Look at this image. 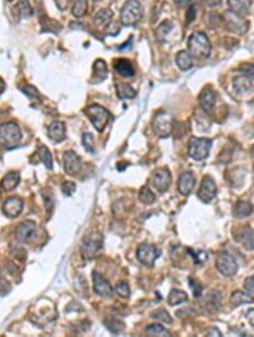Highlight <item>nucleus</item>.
I'll list each match as a JSON object with an SVG mask.
<instances>
[{
	"label": "nucleus",
	"instance_id": "1",
	"mask_svg": "<svg viewBox=\"0 0 254 337\" xmlns=\"http://www.w3.org/2000/svg\"><path fill=\"white\" fill-rule=\"evenodd\" d=\"M188 46L190 55L197 59H206L210 55L211 44L203 32H194L189 39Z\"/></svg>",
	"mask_w": 254,
	"mask_h": 337
},
{
	"label": "nucleus",
	"instance_id": "2",
	"mask_svg": "<svg viewBox=\"0 0 254 337\" xmlns=\"http://www.w3.org/2000/svg\"><path fill=\"white\" fill-rule=\"evenodd\" d=\"M143 6L138 0H128L121 10L120 20L125 26H135L143 19Z\"/></svg>",
	"mask_w": 254,
	"mask_h": 337
},
{
	"label": "nucleus",
	"instance_id": "3",
	"mask_svg": "<svg viewBox=\"0 0 254 337\" xmlns=\"http://www.w3.org/2000/svg\"><path fill=\"white\" fill-rule=\"evenodd\" d=\"M22 139L21 129L15 123H5L0 126V146L12 149L20 145Z\"/></svg>",
	"mask_w": 254,
	"mask_h": 337
},
{
	"label": "nucleus",
	"instance_id": "4",
	"mask_svg": "<svg viewBox=\"0 0 254 337\" xmlns=\"http://www.w3.org/2000/svg\"><path fill=\"white\" fill-rule=\"evenodd\" d=\"M212 141L206 138H191L189 141V156L194 160H205L211 149Z\"/></svg>",
	"mask_w": 254,
	"mask_h": 337
},
{
	"label": "nucleus",
	"instance_id": "5",
	"mask_svg": "<svg viewBox=\"0 0 254 337\" xmlns=\"http://www.w3.org/2000/svg\"><path fill=\"white\" fill-rule=\"evenodd\" d=\"M86 115L88 116L90 122H92L93 126L97 129L98 132H102L104 127L110 120V112H108L105 108H103L98 105H92L86 108Z\"/></svg>",
	"mask_w": 254,
	"mask_h": 337
},
{
	"label": "nucleus",
	"instance_id": "6",
	"mask_svg": "<svg viewBox=\"0 0 254 337\" xmlns=\"http://www.w3.org/2000/svg\"><path fill=\"white\" fill-rule=\"evenodd\" d=\"M216 268L225 277H232L238 271L236 260L232 254L221 251L216 258Z\"/></svg>",
	"mask_w": 254,
	"mask_h": 337
},
{
	"label": "nucleus",
	"instance_id": "7",
	"mask_svg": "<svg viewBox=\"0 0 254 337\" xmlns=\"http://www.w3.org/2000/svg\"><path fill=\"white\" fill-rule=\"evenodd\" d=\"M153 128L161 138H167L173 131V120L166 111H160L153 120Z\"/></svg>",
	"mask_w": 254,
	"mask_h": 337
},
{
	"label": "nucleus",
	"instance_id": "8",
	"mask_svg": "<svg viewBox=\"0 0 254 337\" xmlns=\"http://www.w3.org/2000/svg\"><path fill=\"white\" fill-rule=\"evenodd\" d=\"M224 21L230 32L238 35H243L247 32L248 22L244 20L243 16L235 14L232 11L224 13Z\"/></svg>",
	"mask_w": 254,
	"mask_h": 337
},
{
	"label": "nucleus",
	"instance_id": "9",
	"mask_svg": "<svg viewBox=\"0 0 254 337\" xmlns=\"http://www.w3.org/2000/svg\"><path fill=\"white\" fill-rule=\"evenodd\" d=\"M161 250L151 244H142L137 249V259L139 262L148 268H152L155 264L156 260L160 258Z\"/></svg>",
	"mask_w": 254,
	"mask_h": 337
},
{
	"label": "nucleus",
	"instance_id": "10",
	"mask_svg": "<svg viewBox=\"0 0 254 337\" xmlns=\"http://www.w3.org/2000/svg\"><path fill=\"white\" fill-rule=\"evenodd\" d=\"M172 182L170 170L167 168H158L152 175V184L161 193L169 190Z\"/></svg>",
	"mask_w": 254,
	"mask_h": 337
},
{
	"label": "nucleus",
	"instance_id": "11",
	"mask_svg": "<svg viewBox=\"0 0 254 337\" xmlns=\"http://www.w3.org/2000/svg\"><path fill=\"white\" fill-rule=\"evenodd\" d=\"M217 194V186L214 179L210 176H205L202 178L200 188L198 192V197L205 204H209V202L214 199Z\"/></svg>",
	"mask_w": 254,
	"mask_h": 337
},
{
	"label": "nucleus",
	"instance_id": "12",
	"mask_svg": "<svg viewBox=\"0 0 254 337\" xmlns=\"http://www.w3.org/2000/svg\"><path fill=\"white\" fill-rule=\"evenodd\" d=\"M234 239L238 242L244 249L248 251L254 250V231L250 226H243L235 233Z\"/></svg>",
	"mask_w": 254,
	"mask_h": 337
},
{
	"label": "nucleus",
	"instance_id": "13",
	"mask_svg": "<svg viewBox=\"0 0 254 337\" xmlns=\"http://www.w3.org/2000/svg\"><path fill=\"white\" fill-rule=\"evenodd\" d=\"M102 246V235L101 234H93L88 237H86L81 250L86 258H92L96 255L98 250Z\"/></svg>",
	"mask_w": 254,
	"mask_h": 337
},
{
	"label": "nucleus",
	"instance_id": "14",
	"mask_svg": "<svg viewBox=\"0 0 254 337\" xmlns=\"http://www.w3.org/2000/svg\"><path fill=\"white\" fill-rule=\"evenodd\" d=\"M63 168L70 176L77 175L81 169V161L74 151H67L63 155Z\"/></svg>",
	"mask_w": 254,
	"mask_h": 337
},
{
	"label": "nucleus",
	"instance_id": "15",
	"mask_svg": "<svg viewBox=\"0 0 254 337\" xmlns=\"http://www.w3.org/2000/svg\"><path fill=\"white\" fill-rule=\"evenodd\" d=\"M93 287L95 293L102 296V298H111L113 295V290L110 283L102 275H99L98 273L93 274Z\"/></svg>",
	"mask_w": 254,
	"mask_h": 337
},
{
	"label": "nucleus",
	"instance_id": "16",
	"mask_svg": "<svg viewBox=\"0 0 254 337\" xmlns=\"http://www.w3.org/2000/svg\"><path fill=\"white\" fill-rule=\"evenodd\" d=\"M36 231V224L32 220H26L20 224L16 228V239L21 243H26L29 242Z\"/></svg>",
	"mask_w": 254,
	"mask_h": 337
},
{
	"label": "nucleus",
	"instance_id": "17",
	"mask_svg": "<svg viewBox=\"0 0 254 337\" xmlns=\"http://www.w3.org/2000/svg\"><path fill=\"white\" fill-rule=\"evenodd\" d=\"M233 88L235 93H236L238 97H247L254 91L251 80L246 78L245 75H241L235 78L233 81Z\"/></svg>",
	"mask_w": 254,
	"mask_h": 337
},
{
	"label": "nucleus",
	"instance_id": "18",
	"mask_svg": "<svg viewBox=\"0 0 254 337\" xmlns=\"http://www.w3.org/2000/svg\"><path fill=\"white\" fill-rule=\"evenodd\" d=\"M24 202L18 197H9L3 205V213L9 218H16L23 210Z\"/></svg>",
	"mask_w": 254,
	"mask_h": 337
},
{
	"label": "nucleus",
	"instance_id": "19",
	"mask_svg": "<svg viewBox=\"0 0 254 337\" xmlns=\"http://www.w3.org/2000/svg\"><path fill=\"white\" fill-rule=\"evenodd\" d=\"M217 102V96L215 91H212L211 89H205L202 90L200 96H199V103L200 107L205 112H211L214 110Z\"/></svg>",
	"mask_w": 254,
	"mask_h": 337
},
{
	"label": "nucleus",
	"instance_id": "20",
	"mask_svg": "<svg viewBox=\"0 0 254 337\" xmlns=\"http://www.w3.org/2000/svg\"><path fill=\"white\" fill-rule=\"evenodd\" d=\"M194 185H196V177H194L193 173L191 172H185L180 175L178 187L179 192L182 195H189L191 191L193 190Z\"/></svg>",
	"mask_w": 254,
	"mask_h": 337
},
{
	"label": "nucleus",
	"instance_id": "21",
	"mask_svg": "<svg viewBox=\"0 0 254 337\" xmlns=\"http://www.w3.org/2000/svg\"><path fill=\"white\" fill-rule=\"evenodd\" d=\"M49 139L53 143H60L66 138L65 124L61 122H53L48 128Z\"/></svg>",
	"mask_w": 254,
	"mask_h": 337
},
{
	"label": "nucleus",
	"instance_id": "22",
	"mask_svg": "<svg viewBox=\"0 0 254 337\" xmlns=\"http://www.w3.org/2000/svg\"><path fill=\"white\" fill-rule=\"evenodd\" d=\"M205 305L209 313L217 312L221 305V294L218 291H210L205 299Z\"/></svg>",
	"mask_w": 254,
	"mask_h": 337
},
{
	"label": "nucleus",
	"instance_id": "23",
	"mask_svg": "<svg viewBox=\"0 0 254 337\" xmlns=\"http://www.w3.org/2000/svg\"><path fill=\"white\" fill-rule=\"evenodd\" d=\"M251 0H228L229 11L239 16L247 15L251 10Z\"/></svg>",
	"mask_w": 254,
	"mask_h": 337
},
{
	"label": "nucleus",
	"instance_id": "24",
	"mask_svg": "<svg viewBox=\"0 0 254 337\" xmlns=\"http://www.w3.org/2000/svg\"><path fill=\"white\" fill-rule=\"evenodd\" d=\"M114 70L116 73L123 76V78H133L135 75V69L130 60L124 59V58H120L114 61Z\"/></svg>",
	"mask_w": 254,
	"mask_h": 337
},
{
	"label": "nucleus",
	"instance_id": "25",
	"mask_svg": "<svg viewBox=\"0 0 254 337\" xmlns=\"http://www.w3.org/2000/svg\"><path fill=\"white\" fill-rule=\"evenodd\" d=\"M107 76V66L105 61L102 59H97L94 62L93 66V76H92V82L93 83H99L106 79Z\"/></svg>",
	"mask_w": 254,
	"mask_h": 337
},
{
	"label": "nucleus",
	"instance_id": "26",
	"mask_svg": "<svg viewBox=\"0 0 254 337\" xmlns=\"http://www.w3.org/2000/svg\"><path fill=\"white\" fill-rule=\"evenodd\" d=\"M253 213V207L248 201L241 200L238 201L236 205L234 206L233 209V216L237 219H243L246 218Z\"/></svg>",
	"mask_w": 254,
	"mask_h": 337
},
{
	"label": "nucleus",
	"instance_id": "27",
	"mask_svg": "<svg viewBox=\"0 0 254 337\" xmlns=\"http://www.w3.org/2000/svg\"><path fill=\"white\" fill-rule=\"evenodd\" d=\"M230 304L234 308L239 307L242 304H247L254 302V298L247 292H242V291H235L234 293L230 295Z\"/></svg>",
	"mask_w": 254,
	"mask_h": 337
},
{
	"label": "nucleus",
	"instance_id": "28",
	"mask_svg": "<svg viewBox=\"0 0 254 337\" xmlns=\"http://www.w3.org/2000/svg\"><path fill=\"white\" fill-rule=\"evenodd\" d=\"M21 181V176L20 174L16 173V172H12V173H8L6 176L3 178L2 181V188L5 192H9L15 188L18 183Z\"/></svg>",
	"mask_w": 254,
	"mask_h": 337
},
{
	"label": "nucleus",
	"instance_id": "29",
	"mask_svg": "<svg viewBox=\"0 0 254 337\" xmlns=\"http://www.w3.org/2000/svg\"><path fill=\"white\" fill-rule=\"evenodd\" d=\"M115 89H116L117 97H119L120 99H133L137 96L136 90L128 83L116 82Z\"/></svg>",
	"mask_w": 254,
	"mask_h": 337
},
{
	"label": "nucleus",
	"instance_id": "30",
	"mask_svg": "<svg viewBox=\"0 0 254 337\" xmlns=\"http://www.w3.org/2000/svg\"><path fill=\"white\" fill-rule=\"evenodd\" d=\"M113 17V12L110 10H103L99 11L96 16H95V25L98 29H105L111 23Z\"/></svg>",
	"mask_w": 254,
	"mask_h": 337
},
{
	"label": "nucleus",
	"instance_id": "31",
	"mask_svg": "<svg viewBox=\"0 0 254 337\" xmlns=\"http://www.w3.org/2000/svg\"><path fill=\"white\" fill-rule=\"evenodd\" d=\"M176 64L181 71H189L192 67V56L189 51L182 50L176 55Z\"/></svg>",
	"mask_w": 254,
	"mask_h": 337
},
{
	"label": "nucleus",
	"instance_id": "32",
	"mask_svg": "<svg viewBox=\"0 0 254 337\" xmlns=\"http://www.w3.org/2000/svg\"><path fill=\"white\" fill-rule=\"evenodd\" d=\"M188 300V294L184 291L181 290H172L169 295V304L170 305H179L185 302Z\"/></svg>",
	"mask_w": 254,
	"mask_h": 337
},
{
	"label": "nucleus",
	"instance_id": "33",
	"mask_svg": "<svg viewBox=\"0 0 254 337\" xmlns=\"http://www.w3.org/2000/svg\"><path fill=\"white\" fill-rule=\"evenodd\" d=\"M88 2L87 0H75L74 5H72V15L77 19L83 17L86 13H87Z\"/></svg>",
	"mask_w": 254,
	"mask_h": 337
},
{
	"label": "nucleus",
	"instance_id": "34",
	"mask_svg": "<svg viewBox=\"0 0 254 337\" xmlns=\"http://www.w3.org/2000/svg\"><path fill=\"white\" fill-rule=\"evenodd\" d=\"M38 155L40 160L45 165V167L48 169H52L53 167V159H52V155L51 152L49 151L48 148H45L43 146H41L38 150Z\"/></svg>",
	"mask_w": 254,
	"mask_h": 337
},
{
	"label": "nucleus",
	"instance_id": "35",
	"mask_svg": "<svg viewBox=\"0 0 254 337\" xmlns=\"http://www.w3.org/2000/svg\"><path fill=\"white\" fill-rule=\"evenodd\" d=\"M146 334L148 336H166L169 337L171 336V332L166 329V328L163 327L160 323H153V325H149L146 328Z\"/></svg>",
	"mask_w": 254,
	"mask_h": 337
},
{
	"label": "nucleus",
	"instance_id": "36",
	"mask_svg": "<svg viewBox=\"0 0 254 337\" xmlns=\"http://www.w3.org/2000/svg\"><path fill=\"white\" fill-rule=\"evenodd\" d=\"M172 29H173V23H172L171 21L163 22V23L158 26L156 30V37H157L158 41H163V40H165V38L169 35Z\"/></svg>",
	"mask_w": 254,
	"mask_h": 337
},
{
	"label": "nucleus",
	"instance_id": "37",
	"mask_svg": "<svg viewBox=\"0 0 254 337\" xmlns=\"http://www.w3.org/2000/svg\"><path fill=\"white\" fill-rule=\"evenodd\" d=\"M139 200L145 205H152L155 202L156 196L153 193V191H151V188L147 186H144L139 192Z\"/></svg>",
	"mask_w": 254,
	"mask_h": 337
},
{
	"label": "nucleus",
	"instance_id": "38",
	"mask_svg": "<svg viewBox=\"0 0 254 337\" xmlns=\"http://www.w3.org/2000/svg\"><path fill=\"white\" fill-rule=\"evenodd\" d=\"M151 317L155 320H160L164 323H172V318L170 313L164 309H157L155 311L151 313Z\"/></svg>",
	"mask_w": 254,
	"mask_h": 337
},
{
	"label": "nucleus",
	"instance_id": "39",
	"mask_svg": "<svg viewBox=\"0 0 254 337\" xmlns=\"http://www.w3.org/2000/svg\"><path fill=\"white\" fill-rule=\"evenodd\" d=\"M17 7H18V12H20L21 16L31 17L32 15H33V10H32L29 0H18Z\"/></svg>",
	"mask_w": 254,
	"mask_h": 337
},
{
	"label": "nucleus",
	"instance_id": "40",
	"mask_svg": "<svg viewBox=\"0 0 254 337\" xmlns=\"http://www.w3.org/2000/svg\"><path fill=\"white\" fill-rule=\"evenodd\" d=\"M105 326L113 334H120L124 329V323L120 320H115V319H110V320L105 321Z\"/></svg>",
	"mask_w": 254,
	"mask_h": 337
},
{
	"label": "nucleus",
	"instance_id": "41",
	"mask_svg": "<svg viewBox=\"0 0 254 337\" xmlns=\"http://www.w3.org/2000/svg\"><path fill=\"white\" fill-rule=\"evenodd\" d=\"M83 146L85 150L89 152V154H94L95 146H94V139L90 133H85L83 136Z\"/></svg>",
	"mask_w": 254,
	"mask_h": 337
},
{
	"label": "nucleus",
	"instance_id": "42",
	"mask_svg": "<svg viewBox=\"0 0 254 337\" xmlns=\"http://www.w3.org/2000/svg\"><path fill=\"white\" fill-rule=\"evenodd\" d=\"M115 292H116L117 295L121 296V298H123V299H128L130 296V287L125 282L119 283V284L116 285Z\"/></svg>",
	"mask_w": 254,
	"mask_h": 337
},
{
	"label": "nucleus",
	"instance_id": "43",
	"mask_svg": "<svg viewBox=\"0 0 254 337\" xmlns=\"http://www.w3.org/2000/svg\"><path fill=\"white\" fill-rule=\"evenodd\" d=\"M239 72L245 75L246 78L254 80V64H242L239 67Z\"/></svg>",
	"mask_w": 254,
	"mask_h": 337
},
{
	"label": "nucleus",
	"instance_id": "44",
	"mask_svg": "<svg viewBox=\"0 0 254 337\" xmlns=\"http://www.w3.org/2000/svg\"><path fill=\"white\" fill-rule=\"evenodd\" d=\"M76 185L72 182H65L62 184V192L66 195H71L72 192L75 191Z\"/></svg>",
	"mask_w": 254,
	"mask_h": 337
},
{
	"label": "nucleus",
	"instance_id": "45",
	"mask_svg": "<svg viewBox=\"0 0 254 337\" xmlns=\"http://www.w3.org/2000/svg\"><path fill=\"white\" fill-rule=\"evenodd\" d=\"M56 2V5L60 11H67L68 8L71 6V4L74 0H54Z\"/></svg>",
	"mask_w": 254,
	"mask_h": 337
},
{
	"label": "nucleus",
	"instance_id": "46",
	"mask_svg": "<svg viewBox=\"0 0 254 337\" xmlns=\"http://www.w3.org/2000/svg\"><path fill=\"white\" fill-rule=\"evenodd\" d=\"M244 289L246 290L247 293H254V276L246 278L245 282H244Z\"/></svg>",
	"mask_w": 254,
	"mask_h": 337
},
{
	"label": "nucleus",
	"instance_id": "47",
	"mask_svg": "<svg viewBox=\"0 0 254 337\" xmlns=\"http://www.w3.org/2000/svg\"><path fill=\"white\" fill-rule=\"evenodd\" d=\"M194 17H196V7H194V5H191L189 7L187 13V23L192 22L194 20Z\"/></svg>",
	"mask_w": 254,
	"mask_h": 337
},
{
	"label": "nucleus",
	"instance_id": "48",
	"mask_svg": "<svg viewBox=\"0 0 254 337\" xmlns=\"http://www.w3.org/2000/svg\"><path fill=\"white\" fill-rule=\"evenodd\" d=\"M23 91H24L26 94H29L30 97H38L39 96V93L38 91H36V90L33 88V87H26L23 89Z\"/></svg>",
	"mask_w": 254,
	"mask_h": 337
},
{
	"label": "nucleus",
	"instance_id": "49",
	"mask_svg": "<svg viewBox=\"0 0 254 337\" xmlns=\"http://www.w3.org/2000/svg\"><path fill=\"white\" fill-rule=\"evenodd\" d=\"M207 335L208 336H219V337L223 336V334H221L220 330L218 329V328H216V327H211L210 329L207 331Z\"/></svg>",
	"mask_w": 254,
	"mask_h": 337
},
{
	"label": "nucleus",
	"instance_id": "50",
	"mask_svg": "<svg viewBox=\"0 0 254 337\" xmlns=\"http://www.w3.org/2000/svg\"><path fill=\"white\" fill-rule=\"evenodd\" d=\"M245 317L247 319V321L250 322V325L252 327H254V309H250L248 310V311L246 312L245 314Z\"/></svg>",
	"mask_w": 254,
	"mask_h": 337
},
{
	"label": "nucleus",
	"instance_id": "51",
	"mask_svg": "<svg viewBox=\"0 0 254 337\" xmlns=\"http://www.w3.org/2000/svg\"><path fill=\"white\" fill-rule=\"evenodd\" d=\"M174 3L179 7H185L190 3V0H174Z\"/></svg>",
	"mask_w": 254,
	"mask_h": 337
},
{
	"label": "nucleus",
	"instance_id": "52",
	"mask_svg": "<svg viewBox=\"0 0 254 337\" xmlns=\"http://www.w3.org/2000/svg\"><path fill=\"white\" fill-rule=\"evenodd\" d=\"M221 0H207V4L211 7H215V6H218L220 5Z\"/></svg>",
	"mask_w": 254,
	"mask_h": 337
},
{
	"label": "nucleus",
	"instance_id": "53",
	"mask_svg": "<svg viewBox=\"0 0 254 337\" xmlns=\"http://www.w3.org/2000/svg\"><path fill=\"white\" fill-rule=\"evenodd\" d=\"M4 90H5V83H4V81L0 79V94L4 92Z\"/></svg>",
	"mask_w": 254,
	"mask_h": 337
},
{
	"label": "nucleus",
	"instance_id": "54",
	"mask_svg": "<svg viewBox=\"0 0 254 337\" xmlns=\"http://www.w3.org/2000/svg\"><path fill=\"white\" fill-rule=\"evenodd\" d=\"M7 2H13V0H7Z\"/></svg>",
	"mask_w": 254,
	"mask_h": 337
}]
</instances>
